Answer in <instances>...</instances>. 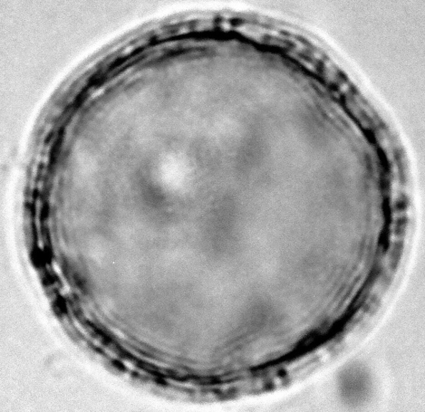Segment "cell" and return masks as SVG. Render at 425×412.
Segmentation results:
<instances>
[{
	"label": "cell",
	"instance_id": "1",
	"mask_svg": "<svg viewBox=\"0 0 425 412\" xmlns=\"http://www.w3.org/2000/svg\"><path fill=\"white\" fill-rule=\"evenodd\" d=\"M365 374L360 369L347 370L342 379V386L345 396L349 398H360L363 397L368 380Z\"/></svg>",
	"mask_w": 425,
	"mask_h": 412
}]
</instances>
